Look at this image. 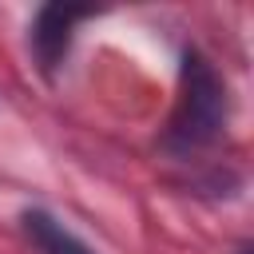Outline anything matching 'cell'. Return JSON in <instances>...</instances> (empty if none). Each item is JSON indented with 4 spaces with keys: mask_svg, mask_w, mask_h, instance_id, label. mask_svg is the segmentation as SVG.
I'll return each instance as SVG.
<instances>
[{
    "mask_svg": "<svg viewBox=\"0 0 254 254\" xmlns=\"http://www.w3.org/2000/svg\"><path fill=\"white\" fill-rule=\"evenodd\" d=\"M24 230H28V238H32L44 254H91L87 242H79L64 222H56V218L44 214V210H28V214H24Z\"/></svg>",
    "mask_w": 254,
    "mask_h": 254,
    "instance_id": "3",
    "label": "cell"
},
{
    "mask_svg": "<svg viewBox=\"0 0 254 254\" xmlns=\"http://www.w3.org/2000/svg\"><path fill=\"white\" fill-rule=\"evenodd\" d=\"M226 123V91L218 83V75L210 71L206 60L187 56L183 67V99H179V115L171 127V139L183 147H198L210 143Z\"/></svg>",
    "mask_w": 254,
    "mask_h": 254,
    "instance_id": "1",
    "label": "cell"
},
{
    "mask_svg": "<svg viewBox=\"0 0 254 254\" xmlns=\"http://www.w3.org/2000/svg\"><path fill=\"white\" fill-rule=\"evenodd\" d=\"M79 16H83L79 8H60V4H52V8H44V12L36 16L32 48H36V56H40V64H44L48 71L64 60V52H67V44H71V28H75Z\"/></svg>",
    "mask_w": 254,
    "mask_h": 254,
    "instance_id": "2",
    "label": "cell"
}]
</instances>
